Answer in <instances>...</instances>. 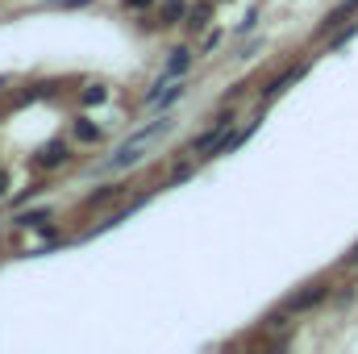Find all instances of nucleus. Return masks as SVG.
<instances>
[{
  "mask_svg": "<svg viewBox=\"0 0 358 354\" xmlns=\"http://www.w3.org/2000/svg\"><path fill=\"white\" fill-rule=\"evenodd\" d=\"M355 8H358V0H342V4H338V8H334L325 21H321V25H317V34H329V29H338V25H342V21L355 13Z\"/></svg>",
  "mask_w": 358,
  "mask_h": 354,
  "instance_id": "20e7f679",
  "label": "nucleus"
},
{
  "mask_svg": "<svg viewBox=\"0 0 358 354\" xmlns=\"http://www.w3.org/2000/svg\"><path fill=\"white\" fill-rule=\"evenodd\" d=\"M187 13H192V8H187V0H163V4H159V21H155V25H179Z\"/></svg>",
  "mask_w": 358,
  "mask_h": 354,
  "instance_id": "7ed1b4c3",
  "label": "nucleus"
},
{
  "mask_svg": "<svg viewBox=\"0 0 358 354\" xmlns=\"http://www.w3.org/2000/svg\"><path fill=\"white\" fill-rule=\"evenodd\" d=\"M329 296V283H308V288H300L292 300H287V309L292 313H304V309H313V304H321Z\"/></svg>",
  "mask_w": 358,
  "mask_h": 354,
  "instance_id": "f03ea898",
  "label": "nucleus"
},
{
  "mask_svg": "<svg viewBox=\"0 0 358 354\" xmlns=\"http://www.w3.org/2000/svg\"><path fill=\"white\" fill-rule=\"evenodd\" d=\"M50 221V208H29V213H17V225L21 229H38V225H46Z\"/></svg>",
  "mask_w": 358,
  "mask_h": 354,
  "instance_id": "0eeeda50",
  "label": "nucleus"
},
{
  "mask_svg": "<svg viewBox=\"0 0 358 354\" xmlns=\"http://www.w3.org/2000/svg\"><path fill=\"white\" fill-rule=\"evenodd\" d=\"M125 4H129V8H146L150 0H125Z\"/></svg>",
  "mask_w": 358,
  "mask_h": 354,
  "instance_id": "4468645a",
  "label": "nucleus"
},
{
  "mask_svg": "<svg viewBox=\"0 0 358 354\" xmlns=\"http://www.w3.org/2000/svg\"><path fill=\"white\" fill-rule=\"evenodd\" d=\"M208 17H213V8H208V4H196V8L187 13V25H192V29H204Z\"/></svg>",
  "mask_w": 358,
  "mask_h": 354,
  "instance_id": "9d476101",
  "label": "nucleus"
},
{
  "mask_svg": "<svg viewBox=\"0 0 358 354\" xmlns=\"http://www.w3.org/2000/svg\"><path fill=\"white\" fill-rule=\"evenodd\" d=\"M187 67H192V55H187L183 46H179V50H171V59H167V76H183Z\"/></svg>",
  "mask_w": 358,
  "mask_h": 354,
  "instance_id": "6e6552de",
  "label": "nucleus"
},
{
  "mask_svg": "<svg viewBox=\"0 0 358 354\" xmlns=\"http://www.w3.org/2000/svg\"><path fill=\"white\" fill-rule=\"evenodd\" d=\"M67 159H71L67 142H50V146L38 155V167H59V163H67Z\"/></svg>",
  "mask_w": 358,
  "mask_h": 354,
  "instance_id": "39448f33",
  "label": "nucleus"
},
{
  "mask_svg": "<svg viewBox=\"0 0 358 354\" xmlns=\"http://www.w3.org/2000/svg\"><path fill=\"white\" fill-rule=\"evenodd\" d=\"M59 4H88V0H59Z\"/></svg>",
  "mask_w": 358,
  "mask_h": 354,
  "instance_id": "2eb2a0df",
  "label": "nucleus"
},
{
  "mask_svg": "<svg viewBox=\"0 0 358 354\" xmlns=\"http://www.w3.org/2000/svg\"><path fill=\"white\" fill-rule=\"evenodd\" d=\"M76 138H80V142H100L104 134H100L92 121H84V117H80V121H76Z\"/></svg>",
  "mask_w": 358,
  "mask_h": 354,
  "instance_id": "1a4fd4ad",
  "label": "nucleus"
},
{
  "mask_svg": "<svg viewBox=\"0 0 358 354\" xmlns=\"http://www.w3.org/2000/svg\"><path fill=\"white\" fill-rule=\"evenodd\" d=\"M104 96H108V92L100 88V84H92V88L84 92V104H100V100H104Z\"/></svg>",
  "mask_w": 358,
  "mask_h": 354,
  "instance_id": "f8f14e48",
  "label": "nucleus"
},
{
  "mask_svg": "<svg viewBox=\"0 0 358 354\" xmlns=\"http://www.w3.org/2000/svg\"><path fill=\"white\" fill-rule=\"evenodd\" d=\"M355 34H358V21H355V25H346V29H342V34H338V38L329 42V50H338V46H346V42H350Z\"/></svg>",
  "mask_w": 358,
  "mask_h": 354,
  "instance_id": "9b49d317",
  "label": "nucleus"
},
{
  "mask_svg": "<svg viewBox=\"0 0 358 354\" xmlns=\"http://www.w3.org/2000/svg\"><path fill=\"white\" fill-rule=\"evenodd\" d=\"M4 192H8V171L0 167V196H4Z\"/></svg>",
  "mask_w": 358,
  "mask_h": 354,
  "instance_id": "ddd939ff",
  "label": "nucleus"
},
{
  "mask_svg": "<svg viewBox=\"0 0 358 354\" xmlns=\"http://www.w3.org/2000/svg\"><path fill=\"white\" fill-rule=\"evenodd\" d=\"M229 129H234V113H221V117L213 121V129H204V134L192 142V150H196V155H204V150H217V146L225 142V134H229Z\"/></svg>",
  "mask_w": 358,
  "mask_h": 354,
  "instance_id": "f257e3e1",
  "label": "nucleus"
},
{
  "mask_svg": "<svg viewBox=\"0 0 358 354\" xmlns=\"http://www.w3.org/2000/svg\"><path fill=\"white\" fill-rule=\"evenodd\" d=\"M300 76H304V67H292V71H283V76H279V80H271V84H267V92H263V100H275V96H279V92L287 88V84H296V80H300Z\"/></svg>",
  "mask_w": 358,
  "mask_h": 354,
  "instance_id": "423d86ee",
  "label": "nucleus"
}]
</instances>
